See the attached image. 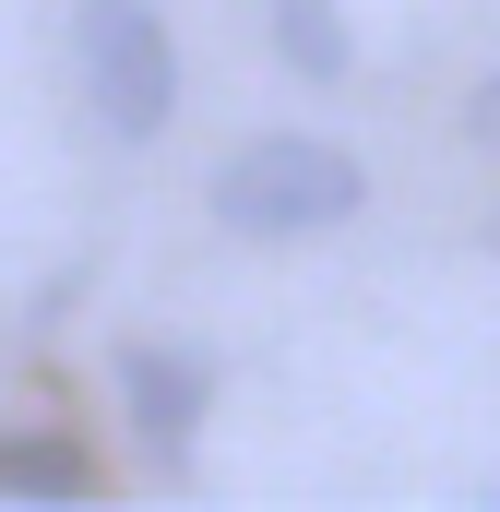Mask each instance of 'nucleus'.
<instances>
[{
    "label": "nucleus",
    "instance_id": "nucleus-1",
    "mask_svg": "<svg viewBox=\"0 0 500 512\" xmlns=\"http://www.w3.org/2000/svg\"><path fill=\"white\" fill-rule=\"evenodd\" d=\"M215 227H239V239H310V227H346L358 203H370V167L346 155V143H310V131H262L239 143L227 167H215Z\"/></svg>",
    "mask_w": 500,
    "mask_h": 512
},
{
    "label": "nucleus",
    "instance_id": "nucleus-2",
    "mask_svg": "<svg viewBox=\"0 0 500 512\" xmlns=\"http://www.w3.org/2000/svg\"><path fill=\"white\" fill-rule=\"evenodd\" d=\"M72 60H84V96L120 143H155L179 120V48L155 24V0H84L72 12Z\"/></svg>",
    "mask_w": 500,
    "mask_h": 512
},
{
    "label": "nucleus",
    "instance_id": "nucleus-3",
    "mask_svg": "<svg viewBox=\"0 0 500 512\" xmlns=\"http://www.w3.org/2000/svg\"><path fill=\"white\" fill-rule=\"evenodd\" d=\"M120 405H131V429L179 465L191 429H203V405H215V358L203 346H120Z\"/></svg>",
    "mask_w": 500,
    "mask_h": 512
},
{
    "label": "nucleus",
    "instance_id": "nucleus-4",
    "mask_svg": "<svg viewBox=\"0 0 500 512\" xmlns=\"http://www.w3.org/2000/svg\"><path fill=\"white\" fill-rule=\"evenodd\" d=\"M0 501H96V453L60 429H12L0 441Z\"/></svg>",
    "mask_w": 500,
    "mask_h": 512
},
{
    "label": "nucleus",
    "instance_id": "nucleus-5",
    "mask_svg": "<svg viewBox=\"0 0 500 512\" xmlns=\"http://www.w3.org/2000/svg\"><path fill=\"white\" fill-rule=\"evenodd\" d=\"M274 48H286L298 84H346V60H358V36H346L334 0H274Z\"/></svg>",
    "mask_w": 500,
    "mask_h": 512
},
{
    "label": "nucleus",
    "instance_id": "nucleus-6",
    "mask_svg": "<svg viewBox=\"0 0 500 512\" xmlns=\"http://www.w3.org/2000/svg\"><path fill=\"white\" fill-rule=\"evenodd\" d=\"M465 131H477V143H489V155H500V72H489V84H477V96H465Z\"/></svg>",
    "mask_w": 500,
    "mask_h": 512
}]
</instances>
